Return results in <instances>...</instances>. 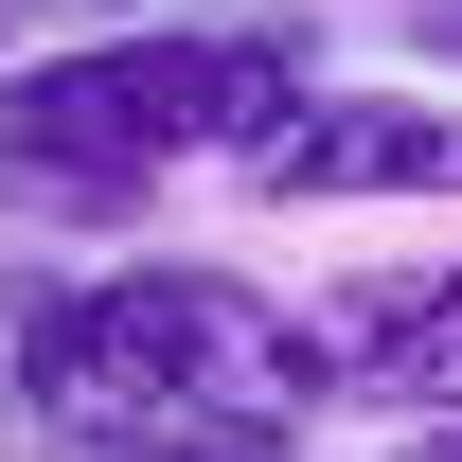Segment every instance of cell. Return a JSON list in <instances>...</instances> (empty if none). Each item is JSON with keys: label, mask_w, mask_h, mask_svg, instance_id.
<instances>
[{"label": "cell", "mask_w": 462, "mask_h": 462, "mask_svg": "<svg viewBox=\"0 0 462 462\" xmlns=\"http://www.w3.org/2000/svg\"><path fill=\"white\" fill-rule=\"evenodd\" d=\"M18 18V0H0ZM54 18H214V0H54Z\"/></svg>", "instance_id": "obj_6"}, {"label": "cell", "mask_w": 462, "mask_h": 462, "mask_svg": "<svg viewBox=\"0 0 462 462\" xmlns=\"http://www.w3.org/2000/svg\"><path fill=\"white\" fill-rule=\"evenodd\" d=\"M178 409H285V302H249L231 267H89L18 320V427L54 462Z\"/></svg>", "instance_id": "obj_2"}, {"label": "cell", "mask_w": 462, "mask_h": 462, "mask_svg": "<svg viewBox=\"0 0 462 462\" xmlns=\"http://www.w3.org/2000/svg\"><path fill=\"white\" fill-rule=\"evenodd\" d=\"M392 462H462V427H392Z\"/></svg>", "instance_id": "obj_7"}, {"label": "cell", "mask_w": 462, "mask_h": 462, "mask_svg": "<svg viewBox=\"0 0 462 462\" xmlns=\"http://www.w3.org/2000/svg\"><path fill=\"white\" fill-rule=\"evenodd\" d=\"M285 409L462 427V267H338L320 302H285Z\"/></svg>", "instance_id": "obj_3"}, {"label": "cell", "mask_w": 462, "mask_h": 462, "mask_svg": "<svg viewBox=\"0 0 462 462\" xmlns=\"http://www.w3.org/2000/svg\"><path fill=\"white\" fill-rule=\"evenodd\" d=\"M0 54H18V18H0Z\"/></svg>", "instance_id": "obj_9"}, {"label": "cell", "mask_w": 462, "mask_h": 462, "mask_svg": "<svg viewBox=\"0 0 462 462\" xmlns=\"http://www.w3.org/2000/svg\"><path fill=\"white\" fill-rule=\"evenodd\" d=\"M249 196L267 214H374V196H462V107L427 89H302L267 143H249Z\"/></svg>", "instance_id": "obj_4"}, {"label": "cell", "mask_w": 462, "mask_h": 462, "mask_svg": "<svg viewBox=\"0 0 462 462\" xmlns=\"http://www.w3.org/2000/svg\"><path fill=\"white\" fill-rule=\"evenodd\" d=\"M427 54H462V0H427Z\"/></svg>", "instance_id": "obj_8"}, {"label": "cell", "mask_w": 462, "mask_h": 462, "mask_svg": "<svg viewBox=\"0 0 462 462\" xmlns=\"http://www.w3.org/2000/svg\"><path fill=\"white\" fill-rule=\"evenodd\" d=\"M89 462H302V409H178V427H125Z\"/></svg>", "instance_id": "obj_5"}, {"label": "cell", "mask_w": 462, "mask_h": 462, "mask_svg": "<svg viewBox=\"0 0 462 462\" xmlns=\"http://www.w3.org/2000/svg\"><path fill=\"white\" fill-rule=\"evenodd\" d=\"M302 89V18H107L71 54H0V178H36L54 214H125L178 161H249Z\"/></svg>", "instance_id": "obj_1"}]
</instances>
